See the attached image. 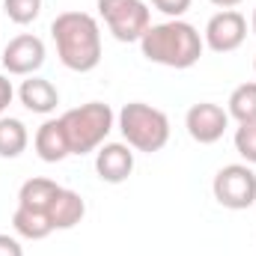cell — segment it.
<instances>
[{"label":"cell","mask_w":256,"mask_h":256,"mask_svg":"<svg viewBox=\"0 0 256 256\" xmlns=\"http://www.w3.org/2000/svg\"><path fill=\"white\" fill-rule=\"evenodd\" d=\"M254 72H256V57H254Z\"/></svg>","instance_id":"d4e9b609"},{"label":"cell","mask_w":256,"mask_h":256,"mask_svg":"<svg viewBox=\"0 0 256 256\" xmlns=\"http://www.w3.org/2000/svg\"><path fill=\"white\" fill-rule=\"evenodd\" d=\"M137 45L149 63L164 66V68H179V72L194 68L206 51L202 33L182 18H167L164 24H152Z\"/></svg>","instance_id":"6da1fadb"},{"label":"cell","mask_w":256,"mask_h":256,"mask_svg":"<svg viewBox=\"0 0 256 256\" xmlns=\"http://www.w3.org/2000/svg\"><path fill=\"white\" fill-rule=\"evenodd\" d=\"M0 256H24V248L15 236H6L0 232Z\"/></svg>","instance_id":"7402d4cb"},{"label":"cell","mask_w":256,"mask_h":256,"mask_svg":"<svg viewBox=\"0 0 256 256\" xmlns=\"http://www.w3.org/2000/svg\"><path fill=\"white\" fill-rule=\"evenodd\" d=\"M45 57H48L45 42L39 36H33V33H21V36L9 39V45L3 48V57L0 60H3V68L9 74L30 78V74H36L45 66Z\"/></svg>","instance_id":"9c48e42d"},{"label":"cell","mask_w":256,"mask_h":256,"mask_svg":"<svg viewBox=\"0 0 256 256\" xmlns=\"http://www.w3.org/2000/svg\"><path fill=\"white\" fill-rule=\"evenodd\" d=\"M194 0H152V6L161 12V15H167V18H182L188 9H191Z\"/></svg>","instance_id":"ffe728a7"},{"label":"cell","mask_w":256,"mask_h":256,"mask_svg":"<svg viewBox=\"0 0 256 256\" xmlns=\"http://www.w3.org/2000/svg\"><path fill=\"white\" fill-rule=\"evenodd\" d=\"M214 200L230 212H244L256 202V173L250 164H226L214 173Z\"/></svg>","instance_id":"8992f818"},{"label":"cell","mask_w":256,"mask_h":256,"mask_svg":"<svg viewBox=\"0 0 256 256\" xmlns=\"http://www.w3.org/2000/svg\"><path fill=\"white\" fill-rule=\"evenodd\" d=\"M60 122L66 128L72 155H90V152H98L108 143L110 131L116 128V114L104 102H86L80 108L66 110L60 116Z\"/></svg>","instance_id":"3957f363"},{"label":"cell","mask_w":256,"mask_h":256,"mask_svg":"<svg viewBox=\"0 0 256 256\" xmlns=\"http://www.w3.org/2000/svg\"><path fill=\"white\" fill-rule=\"evenodd\" d=\"M248 39V18L238 9H220L218 15L208 18L202 42L214 54H232L244 45Z\"/></svg>","instance_id":"52a82bcc"},{"label":"cell","mask_w":256,"mask_h":256,"mask_svg":"<svg viewBox=\"0 0 256 256\" xmlns=\"http://www.w3.org/2000/svg\"><path fill=\"white\" fill-rule=\"evenodd\" d=\"M12 226H15V232H18L21 238H27V242H42V238H48V236L54 232L48 214L30 212V208H21V206H18L15 214H12Z\"/></svg>","instance_id":"2e32d148"},{"label":"cell","mask_w":256,"mask_h":256,"mask_svg":"<svg viewBox=\"0 0 256 256\" xmlns=\"http://www.w3.org/2000/svg\"><path fill=\"white\" fill-rule=\"evenodd\" d=\"M185 128L194 143L212 146V143L224 140V134L230 128V114H226V108H220L214 102H200L185 114Z\"/></svg>","instance_id":"ba28073f"},{"label":"cell","mask_w":256,"mask_h":256,"mask_svg":"<svg viewBox=\"0 0 256 256\" xmlns=\"http://www.w3.org/2000/svg\"><path fill=\"white\" fill-rule=\"evenodd\" d=\"M60 194V185L54 179H45V176H36V179H27L18 191V206L21 208H30V212H42L48 214L54 196Z\"/></svg>","instance_id":"5bb4252c"},{"label":"cell","mask_w":256,"mask_h":256,"mask_svg":"<svg viewBox=\"0 0 256 256\" xmlns=\"http://www.w3.org/2000/svg\"><path fill=\"white\" fill-rule=\"evenodd\" d=\"M226 114H230V120H236L238 126L256 122V80L242 84V86H236V90L230 92Z\"/></svg>","instance_id":"e0dca14e"},{"label":"cell","mask_w":256,"mask_h":256,"mask_svg":"<svg viewBox=\"0 0 256 256\" xmlns=\"http://www.w3.org/2000/svg\"><path fill=\"white\" fill-rule=\"evenodd\" d=\"M116 128L134 152L155 155L170 143V120L164 110L146 104V102H128L116 116Z\"/></svg>","instance_id":"277c9868"},{"label":"cell","mask_w":256,"mask_h":256,"mask_svg":"<svg viewBox=\"0 0 256 256\" xmlns=\"http://www.w3.org/2000/svg\"><path fill=\"white\" fill-rule=\"evenodd\" d=\"M212 6H218V9H236V6H242L244 0H208Z\"/></svg>","instance_id":"603a6c76"},{"label":"cell","mask_w":256,"mask_h":256,"mask_svg":"<svg viewBox=\"0 0 256 256\" xmlns=\"http://www.w3.org/2000/svg\"><path fill=\"white\" fill-rule=\"evenodd\" d=\"M96 173L108 185H122L134 173V149L128 143H104L96 152Z\"/></svg>","instance_id":"30bf717a"},{"label":"cell","mask_w":256,"mask_h":256,"mask_svg":"<svg viewBox=\"0 0 256 256\" xmlns=\"http://www.w3.org/2000/svg\"><path fill=\"white\" fill-rule=\"evenodd\" d=\"M30 146V131L15 116H0V158H21Z\"/></svg>","instance_id":"9a60e30c"},{"label":"cell","mask_w":256,"mask_h":256,"mask_svg":"<svg viewBox=\"0 0 256 256\" xmlns=\"http://www.w3.org/2000/svg\"><path fill=\"white\" fill-rule=\"evenodd\" d=\"M33 149H36V155L45 164H60V161H66L72 155V149H68V137H66L63 122L60 120H45L42 126L36 128Z\"/></svg>","instance_id":"7c38bea8"},{"label":"cell","mask_w":256,"mask_h":256,"mask_svg":"<svg viewBox=\"0 0 256 256\" xmlns=\"http://www.w3.org/2000/svg\"><path fill=\"white\" fill-rule=\"evenodd\" d=\"M250 27H254V33H256V9H254V18H250Z\"/></svg>","instance_id":"cb8c5ba5"},{"label":"cell","mask_w":256,"mask_h":256,"mask_svg":"<svg viewBox=\"0 0 256 256\" xmlns=\"http://www.w3.org/2000/svg\"><path fill=\"white\" fill-rule=\"evenodd\" d=\"M57 57L68 72L86 74L102 63V27L90 12H60L51 21Z\"/></svg>","instance_id":"7a4b0ae2"},{"label":"cell","mask_w":256,"mask_h":256,"mask_svg":"<svg viewBox=\"0 0 256 256\" xmlns=\"http://www.w3.org/2000/svg\"><path fill=\"white\" fill-rule=\"evenodd\" d=\"M18 98H21V104H24L30 114L48 116V114H54L57 104H60V90H57L48 78L30 74V78L18 86Z\"/></svg>","instance_id":"8fae6325"},{"label":"cell","mask_w":256,"mask_h":256,"mask_svg":"<svg viewBox=\"0 0 256 256\" xmlns=\"http://www.w3.org/2000/svg\"><path fill=\"white\" fill-rule=\"evenodd\" d=\"M98 15L116 42H140L152 27V9L143 0H98Z\"/></svg>","instance_id":"5b68a950"},{"label":"cell","mask_w":256,"mask_h":256,"mask_svg":"<svg viewBox=\"0 0 256 256\" xmlns=\"http://www.w3.org/2000/svg\"><path fill=\"white\" fill-rule=\"evenodd\" d=\"M86 218V202L78 191H68V188H60V194L54 196L51 208H48V220L57 230H74L80 220Z\"/></svg>","instance_id":"4fadbf2b"},{"label":"cell","mask_w":256,"mask_h":256,"mask_svg":"<svg viewBox=\"0 0 256 256\" xmlns=\"http://www.w3.org/2000/svg\"><path fill=\"white\" fill-rule=\"evenodd\" d=\"M3 15L12 24L27 27L42 15V0H3Z\"/></svg>","instance_id":"ac0fdd59"},{"label":"cell","mask_w":256,"mask_h":256,"mask_svg":"<svg viewBox=\"0 0 256 256\" xmlns=\"http://www.w3.org/2000/svg\"><path fill=\"white\" fill-rule=\"evenodd\" d=\"M12 98H15V86H12V80L0 72V116H6V110H9V104H12Z\"/></svg>","instance_id":"44dd1931"},{"label":"cell","mask_w":256,"mask_h":256,"mask_svg":"<svg viewBox=\"0 0 256 256\" xmlns=\"http://www.w3.org/2000/svg\"><path fill=\"white\" fill-rule=\"evenodd\" d=\"M232 140H236V152H238L248 164H256V122L238 126Z\"/></svg>","instance_id":"d6986e66"}]
</instances>
